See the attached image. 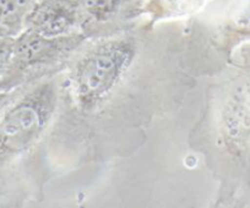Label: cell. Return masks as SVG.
I'll return each mask as SVG.
<instances>
[{"label": "cell", "instance_id": "obj_1", "mask_svg": "<svg viewBox=\"0 0 250 208\" xmlns=\"http://www.w3.org/2000/svg\"><path fill=\"white\" fill-rule=\"evenodd\" d=\"M138 37L124 32L87 40L71 60L66 74L73 102L83 113H93L112 99L135 64Z\"/></svg>", "mask_w": 250, "mask_h": 208}, {"label": "cell", "instance_id": "obj_2", "mask_svg": "<svg viewBox=\"0 0 250 208\" xmlns=\"http://www.w3.org/2000/svg\"><path fill=\"white\" fill-rule=\"evenodd\" d=\"M59 75L27 86L0 118V161L26 154L47 133L62 98Z\"/></svg>", "mask_w": 250, "mask_h": 208}, {"label": "cell", "instance_id": "obj_3", "mask_svg": "<svg viewBox=\"0 0 250 208\" xmlns=\"http://www.w3.org/2000/svg\"><path fill=\"white\" fill-rule=\"evenodd\" d=\"M87 40L81 32L49 38L25 28L14 39L13 53L0 87H26L59 75L68 70L74 57Z\"/></svg>", "mask_w": 250, "mask_h": 208}, {"label": "cell", "instance_id": "obj_4", "mask_svg": "<svg viewBox=\"0 0 250 208\" xmlns=\"http://www.w3.org/2000/svg\"><path fill=\"white\" fill-rule=\"evenodd\" d=\"M80 32L88 40L128 32L146 14V0H78Z\"/></svg>", "mask_w": 250, "mask_h": 208}, {"label": "cell", "instance_id": "obj_5", "mask_svg": "<svg viewBox=\"0 0 250 208\" xmlns=\"http://www.w3.org/2000/svg\"><path fill=\"white\" fill-rule=\"evenodd\" d=\"M79 27L78 0H40L25 20V28L49 38L80 32Z\"/></svg>", "mask_w": 250, "mask_h": 208}, {"label": "cell", "instance_id": "obj_6", "mask_svg": "<svg viewBox=\"0 0 250 208\" xmlns=\"http://www.w3.org/2000/svg\"><path fill=\"white\" fill-rule=\"evenodd\" d=\"M40 0H0V30L18 36L25 28V20Z\"/></svg>", "mask_w": 250, "mask_h": 208}, {"label": "cell", "instance_id": "obj_7", "mask_svg": "<svg viewBox=\"0 0 250 208\" xmlns=\"http://www.w3.org/2000/svg\"><path fill=\"white\" fill-rule=\"evenodd\" d=\"M206 0H146V14L152 21L177 18L198 10Z\"/></svg>", "mask_w": 250, "mask_h": 208}]
</instances>
